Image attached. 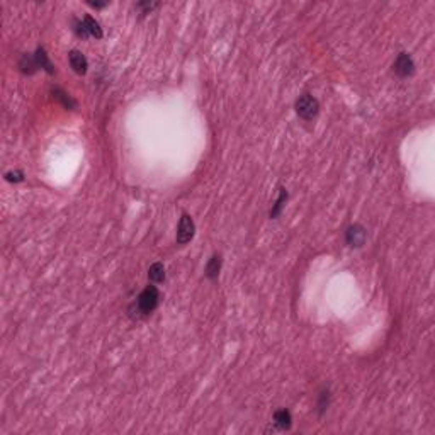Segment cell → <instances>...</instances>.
Returning <instances> with one entry per match:
<instances>
[{
    "instance_id": "cell-14",
    "label": "cell",
    "mask_w": 435,
    "mask_h": 435,
    "mask_svg": "<svg viewBox=\"0 0 435 435\" xmlns=\"http://www.w3.org/2000/svg\"><path fill=\"white\" fill-rule=\"evenodd\" d=\"M38 68V63L34 60V55H23L19 60V70L24 73V75H33Z\"/></svg>"
},
{
    "instance_id": "cell-8",
    "label": "cell",
    "mask_w": 435,
    "mask_h": 435,
    "mask_svg": "<svg viewBox=\"0 0 435 435\" xmlns=\"http://www.w3.org/2000/svg\"><path fill=\"white\" fill-rule=\"evenodd\" d=\"M34 60H36V63H38V68H43V70L50 73V75H53V73H55V65L51 63L50 56H48V53H46L45 48L39 46L38 50H36V53H34Z\"/></svg>"
},
{
    "instance_id": "cell-12",
    "label": "cell",
    "mask_w": 435,
    "mask_h": 435,
    "mask_svg": "<svg viewBox=\"0 0 435 435\" xmlns=\"http://www.w3.org/2000/svg\"><path fill=\"white\" fill-rule=\"evenodd\" d=\"M148 279L153 284H160L165 280V267H163L162 262H155L150 265V269H148Z\"/></svg>"
},
{
    "instance_id": "cell-19",
    "label": "cell",
    "mask_w": 435,
    "mask_h": 435,
    "mask_svg": "<svg viewBox=\"0 0 435 435\" xmlns=\"http://www.w3.org/2000/svg\"><path fill=\"white\" fill-rule=\"evenodd\" d=\"M89 5H92V7H95V9H102V7L107 5V2H92V0H90Z\"/></svg>"
},
{
    "instance_id": "cell-6",
    "label": "cell",
    "mask_w": 435,
    "mask_h": 435,
    "mask_svg": "<svg viewBox=\"0 0 435 435\" xmlns=\"http://www.w3.org/2000/svg\"><path fill=\"white\" fill-rule=\"evenodd\" d=\"M68 61H70V67L73 68V72L78 73V75H85L87 73L89 61L83 53H80L78 50H72L68 53Z\"/></svg>"
},
{
    "instance_id": "cell-10",
    "label": "cell",
    "mask_w": 435,
    "mask_h": 435,
    "mask_svg": "<svg viewBox=\"0 0 435 435\" xmlns=\"http://www.w3.org/2000/svg\"><path fill=\"white\" fill-rule=\"evenodd\" d=\"M288 199H289L288 190H286L284 187H280V189H279V195H277V199H275V203H274V206H272V209H270V213H269L270 220H275V217H279V216H280V213H282V209H284L286 203H288Z\"/></svg>"
},
{
    "instance_id": "cell-17",
    "label": "cell",
    "mask_w": 435,
    "mask_h": 435,
    "mask_svg": "<svg viewBox=\"0 0 435 435\" xmlns=\"http://www.w3.org/2000/svg\"><path fill=\"white\" fill-rule=\"evenodd\" d=\"M5 180H7V182H14V184L23 182V180H24V173L20 172V170H10V172L5 173Z\"/></svg>"
},
{
    "instance_id": "cell-16",
    "label": "cell",
    "mask_w": 435,
    "mask_h": 435,
    "mask_svg": "<svg viewBox=\"0 0 435 435\" xmlns=\"http://www.w3.org/2000/svg\"><path fill=\"white\" fill-rule=\"evenodd\" d=\"M73 31H75V34L78 36V38H89L87 34V29H85V24H83V20H73Z\"/></svg>"
},
{
    "instance_id": "cell-2",
    "label": "cell",
    "mask_w": 435,
    "mask_h": 435,
    "mask_svg": "<svg viewBox=\"0 0 435 435\" xmlns=\"http://www.w3.org/2000/svg\"><path fill=\"white\" fill-rule=\"evenodd\" d=\"M294 107H296V114L304 121L315 119L318 116V113H320V102H318V99L313 97L311 94L299 95L298 100H296V104H294Z\"/></svg>"
},
{
    "instance_id": "cell-15",
    "label": "cell",
    "mask_w": 435,
    "mask_h": 435,
    "mask_svg": "<svg viewBox=\"0 0 435 435\" xmlns=\"http://www.w3.org/2000/svg\"><path fill=\"white\" fill-rule=\"evenodd\" d=\"M330 403H332V395H330V391L328 389H323L321 393H320V396H318V413H325L327 410H328V406H330Z\"/></svg>"
},
{
    "instance_id": "cell-4",
    "label": "cell",
    "mask_w": 435,
    "mask_h": 435,
    "mask_svg": "<svg viewBox=\"0 0 435 435\" xmlns=\"http://www.w3.org/2000/svg\"><path fill=\"white\" fill-rule=\"evenodd\" d=\"M393 70H395V73L400 78L411 77L415 73V61H413V58L408 53H400L396 56L395 63H393Z\"/></svg>"
},
{
    "instance_id": "cell-13",
    "label": "cell",
    "mask_w": 435,
    "mask_h": 435,
    "mask_svg": "<svg viewBox=\"0 0 435 435\" xmlns=\"http://www.w3.org/2000/svg\"><path fill=\"white\" fill-rule=\"evenodd\" d=\"M83 24H85V29H87L89 38H97V39H100V38L104 36L100 24L92 17V15H85V17H83Z\"/></svg>"
},
{
    "instance_id": "cell-18",
    "label": "cell",
    "mask_w": 435,
    "mask_h": 435,
    "mask_svg": "<svg viewBox=\"0 0 435 435\" xmlns=\"http://www.w3.org/2000/svg\"><path fill=\"white\" fill-rule=\"evenodd\" d=\"M155 7H158L157 2H138L136 4V9H140L141 14H148L151 9H155Z\"/></svg>"
},
{
    "instance_id": "cell-5",
    "label": "cell",
    "mask_w": 435,
    "mask_h": 435,
    "mask_svg": "<svg viewBox=\"0 0 435 435\" xmlns=\"http://www.w3.org/2000/svg\"><path fill=\"white\" fill-rule=\"evenodd\" d=\"M367 240V230L362 225H350L345 231V242L347 245L360 248Z\"/></svg>"
},
{
    "instance_id": "cell-9",
    "label": "cell",
    "mask_w": 435,
    "mask_h": 435,
    "mask_svg": "<svg viewBox=\"0 0 435 435\" xmlns=\"http://www.w3.org/2000/svg\"><path fill=\"white\" fill-rule=\"evenodd\" d=\"M221 265H223V258L221 255H213L206 264V269H204V275L211 280L217 279V275L221 272Z\"/></svg>"
},
{
    "instance_id": "cell-11",
    "label": "cell",
    "mask_w": 435,
    "mask_h": 435,
    "mask_svg": "<svg viewBox=\"0 0 435 435\" xmlns=\"http://www.w3.org/2000/svg\"><path fill=\"white\" fill-rule=\"evenodd\" d=\"M51 94H53V99H56L58 102H60L65 109H72V111H73V109L77 107L75 99H72V97H70V94H67L63 89H60V87L51 89Z\"/></svg>"
},
{
    "instance_id": "cell-3",
    "label": "cell",
    "mask_w": 435,
    "mask_h": 435,
    "mask_svg": "<svg viewBox=\"0 0 435 435\" xmlns=\"http://www.w3.org/2000/svg\"><path fill=\"white\" fill-rule=\"evenodd\" d=\"M194 233H195L194 220L187 213H184L182 216H180V221H179V226H177V243L179 245H185V243H189L194 238Z\"/></svg>"
},
{
    "instance_id": "cell-1",
    "label": "cell",
    "mask_w": 435,
    "mask_h": 435,
    "mask_svg": "<svg viewBox=\"0 0 435 435\" xmlns=\"http://www.w3.org/2000/svg\"><path fill=\"white\" fill-rule=\"evenodd\" d=\"M158 303H160V293L155 286H146L145 289L141 291L140 296H138L136 303L133 304L129 310H136V316H146L157 310Z\"/></svg>"
},
{
    "instance_id": "cell-7",
    "label": "cell",
    "mask_w": 435,
    "mask_h": 435,
    "mask_svg": "<svg viewBox=\"0 0 435 435\" xmlns=\"http://www.w3.org/2000/svg\"><path fill=\"white\" fill-rule=\"evenodd\" d=\"M274 425L279 430H289L291 425H293V415H291L288 408H279V410L274 411Z\"/></svg>"
}]
</instances>
